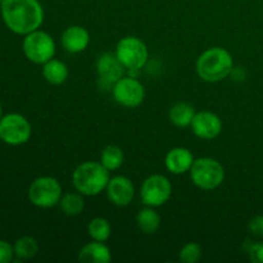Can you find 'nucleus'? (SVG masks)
Here are the masks:
<instances>
[{
	"mask_svg": "<svg viewBox=\"0 0 263 263\" xmlns=\"http://www.w3.org/2000/svg\"><path fill=\"white\" fill-rule=\"evenodd\" d=\"M0 10L5 26L17 35L39 30L44 22V9L39 0H3Z\"/></svg>",
	"mask_w": 263,
	"mask_h": 263,
	"instance_id": "1",
	"label": "nucleus"
},
{
	"mask_svg": "<svg viewBox=\"0 0 263 263\" xmlns=\"http://www.w3.org/2000/svg\"><path fill=\"white\" fill-rule=\"evenodd\" d=\"M197 73L203 81L218 82L231 74L234 69L233 55L226 49L215 46L203 51L197 59Z\"/></svg>",
	"mask_w": 263,
	"mask_h": 263,
	"instance_id": "2",
	"label": "nucleus"
},
{
	"mask_svg": "<svg viewBox=\"0 0 263 263\" xmlns=\"http://www.w3.org/2000/svg\"><path fill=\"white\" fill-rule=\"evenodd\" d=\"M109 179V171L100 162H84L72 174L74 189L86 197H95L107 189Z\"/></svg>",
	"mask_w": 263,
	"mask_h": 263,
	"instance_id": "3",
	"label": "nucleus"
},
{
	"mask_svg": "<svg viewBox=\"0 0 263 263\" xmlns=\"http://www.w3.org/2000/svg\"><path fill=\"white\" fill-rule=\"evenodd\" d=\"M189 172L193 184L202 190L217 189L225 180L223 166L210 157L195 159Z\"/></svg>",
	"mask_w": 263,
	"mask_h": 263,
	"instance_id": "4",
	"label": "nucleus"
},
{
	"mask_svg": "<svg viewBox=\"0 0 263 263\" xmlns=\"http://www.w3.org/2000/svg\"><path fill=\"white\" fill-rule=\"evenodd\" d=\"M22 49L28 61L36 64H44L54 58L55 41L45 31L35 30L25 35Z\"/></svg>",
	"mask_w": 263,
	"mask_h": 263,
	"instance_id": "5",
	"label": "nucleus"
},
{
	"mask_svg": "<svg viewBox=\"0 0 263 263\" xmlns=\"http://www.w3.org/2000/svg\"><path fill=\"white\" fill-rule=\"evenodd\" d=\"M116 55L128 71H139L148 62L146 44L136 36L122 37L116 45Z\"/></svg>",
	"mask_w": 263,
	"mask_h": 263,
	"instance_id": "6",
	"label": "nucleus"
},
{
	"mask_svg": "<svg viewBox=\"0 0 263 263\" xmlns=\"http://www.w3.org/2000/svg\"><path fill=\"white\" fill-rule=\"evenodd\" d=\"M62 195V185L51 176L37 177L28 187V199L39 208L55 207L61 202Z\"/></svg>",
	"mask_w": 263,
	"mask_h": 263,
	"instance_id": "7",
	"label": "nucleus"
},
{
	"mask_svg": "<svg viewBox=\"0 0 263 263\" xmlns=\"http://www.w3.org/2000/svg\"><path fill=\"white\" fill-rule=\"evenodd\" d=\"M31 125L18 113H9L0 118V139L9 145H22L31 138Z\"/></svg>",
	"mask_w": 263,
	"mask_h": 263,
	"instance_id": "8",
	"label": "nucleus"
},
{
	"mask_svg": "<svg viewBox=\"0 0 263 263\" xmlns=\"http://www.w3.org/2000/svg\"><path fill=\"white\" fill-rule=\"evenodd\" d=\"M172 195L171 181L163 175H152L144 180L140 189L141 200L148 207H161Z\"/></svg>",
	"mask_w": 263,
	"mask_h": 263,
	"instance_id": "9",
	"label": "nucleus"
},
{
	"mask_svg": "<svg viewBox=\"0 0 263 263\" xmlns=\"http://www.w3.org/2000/svg\"><path fill=\"white\" fill-rule=\"evenodd\" d=\"M112 94L118 104L126 108H136L145 99V87L133 76H123L112 87Z\"/></svg>",
	"mask_w": 263,
	"mask_h": 263,
	"instance_id": "10",
	"label": "nucleus"
},
{
	"mask_svg": "<svg viewBox=\"0 0 263 263\" xmlns=\"http://www.w3.org/2000/svg\"><path fill=\"white\" fill-rule=\"evenodd\" d=\"M97 73L100 87L112 89L113 85L123 77L125 67L116 53H104L97 61Z\"/></svg>",
	"mask_w": 263,
	"mask_h": 263,
	"instance_id": "11",
	"label": "nucleus"
},
{
	"mask_svg": "<svg viewBox=\"0 0 263 263\" xmlns=\"http://www.w3.org/2000/svg\"><path fill=\"white\" fill-rule=\"evenodd\" d=\"M190 127L197 138L203 140H212L217 138L222 131V121L213 112L203 110L195 113Z\"/></svg>",
	"mask_w": 263,
	"mask_h": 263,
	"instance_id": "12",
	"label": "nucleus"
},
{
	"mask_svg": "<svg viewBox=\"0 0 263 263\" xmlns=\"http://www.w3.org/2000/svg\"><path fill=\"white\" fill-rule=\"evenodd\" d=\"M105 192L110 203L117 207H127L135 197L133 181L126 176L110 177Z\"/></svg>",
	"mask_w": 263,
	"mask_h": 263,
	"instance_id": "13",
	"label": "nucleus"
},
{
	"mask_svg": "<svg viewBox=\"0 0 263 263\" xmlns=\"http://www.w3.org/2000/svg\"><path fill=\"white\" fill-rule=\"evenodd\" d=\"M61 41L63 49L68 51V53H81V51H84L89 46L90 33L82 26H69L62 33Z\"/></svg>",
	"mask_w": 263,
	"mask_h": 263,
	"instance_id": "14",
	"label": "nucleus"
},
{
	"mask_svg": "<svg viewBox=\"0 0 263 263\" xmlns=\"http://www.w3.org/2000/svg\"><path fill=\"white\" fill-rule=\"evenodd\" d=\"M194 156L192 152L182 146H176L172 148L168 153L166 154L164 164L166 168L174 175H182L185 172H189L194 163Z\"/></svg>",
	"mask_w": 263,
	"mask_h": 263,
	"instance_id": "15",
	"label": "nucleus"
},
{
	"mask_svg": "<svg viewBox=\"0 0 263 263\" xmlns=\"http://www.w3.org/2000/svg\"><path fill=\"white\" fill-rule=\"evenodd\" d=\"M77 258L82 263H108L112 261V253L103 241L92 240L82 247Z\"/></svg>",
	"mask_w": 263,
	"mask_h": 263,
	"instance_id": "16",
	"label": "nucleus"
},
{
	"mask_svg": "<svg viewBox=\"0 0 263 263\" xmlns=\"http://www.w3.org/2000/svg\"><path fill=\"white\" fill-rule=\"evenodd\" d=\"M195 109L192 104L189 103L180 102L176 104L172 105V108L170 109L168 118L171 121V123L176 127L184 128L189 127L193 122V118L195 116Z\"/></svg>",
	"mask_w": 263,
	"mask_h": 263,
	"instance_id": "17",
	"label": "nucleus"
},
{
	"mask_svg": "<svg viewBox=\"0 0 263 263\" xmlns=\"http://www.w3.org/2000/svg\"><path fill=\"white\" fill-rule=\"evenodd\" d=\"M136 223L141 233L152 235V234H156L161 228V216L153 207L146 205V208L139 211L136 216Z\"/></svg>",
	"mask_w": 263,
	"mask_h": 263,
	"instance_id": "18",
	"label": "nucleus"
},
{
	"mask_svg": "<svg viewBox=\"0 0 263 263\" xmlns=\"http://www.w3.org/2000/svg\"><path fill=\"white\" fill-rule=\"evenodd\" d=\"M68 67L58 59H50L43 64V76L49 84L61 85L68 79Z\"/></svg>",
	"mask_w": 263,
	"mask_h": 263,
	"instance_id": "19",
	"label": "nucleus"
},
{
	"mask_svg": "<svg viewBox=\"0 0 263 263\" xmlns=\"http://www.w3.org/2000/svg\"><path fill=\"white\" fill-rule=\"evenodd\" d=\"M59 205L64 215L73 217L84 212L85 200L80 193H68V194L62 195Z\"/></svg>",
	"mask_w": 263,
	"mask_h": 263,
	"instance_id": "20",
	"label": "nucleus"
},
{
	"mask_svg": "<svg viewBox=\"0 0 263 263\" xmlns=\"http://www.w3.org/2000/svg\"><path fill=\"white\" fill-rule=\"evenodd\" d=\"M125 161V156L120 146L108 145L105 146L100 154V163L108 170V171H116L120 168Z\"/></svg>",
	"mask_w": 263,
	"mask_h": 263,
	"instance_id": "21",
	"label": "nucleus"
},
{
	"mask_svg": "<svg viewBox=\"0 0 263 263\" xmlns=\"http://www.w3.org/2000/svg\"><path fill=\"white\" fill-rule=\"evenodd\" d=\"M87 233L92 240L107 241L112 235V226L109 221L103 217H95L87 225Z\"/></svg>",
	"mask_w": 263,
	"mask_h": 263,
	"instance_id": "22",
	"label": "nucleus"
},
{
	"mask_svg": "<svg viewBox=\"0 0 263 263\" xmlns=\"http://www.w3.org/2000/svg\"><path fill=\"white\" fill-rule=\"evenodd\" d=\"M14 256L18 259H30L39 252V243L32 236H22L14 243Z\"/></svg>",
	"mask_w": 263,
	"mask_h": 263,
	"instance_id": "23",
	"label": "nucleus"
},
{
	"mask_svg": "<svg viewBox=\"0 0 263 263\" xmlns=\"http://www.w3.org/2000/svg\"><path fill=\"white\" fill-rule=\"evenodd\" d=\"M202 247L198 243L190 241L181 248L179 253V259L184 263H197L202 259Z\"/></svg>",
	"mask_w": 263,
	"mask_h": 263,
	"instance_id": "24",
	"label": "nucleus"
},
{
	"mask_svg": "<svg viewBox=\"0 0 263 263\" xmlns=\"http://www.w3.org/2000/svg\"><path fill=\"white\" fill-rule=\"evenodd\" d=\"M14 257V248L8 241L0 239V263L12 262Z\"/></svg>",
	"mask_w": 263,
	"mask_h": 263,
	"instance_id": "25",
	"label": "nucleus"
},
{
	"mask_svg": "<svg viewBox=\"0 0 263 263\" xmlns=\"http://www.w3.org/2000/svg\"><path fill=\"white\" fill-rule=\"evenodd\" d=\"M249 258L253 263H263V243H253L248 248Z\"/></svg>",
	"mask_w": 263,
	"mask_h": 263,
	"instance_id": "26",
	"label": "nucleus"
},
{
	"mask_svg": "<svg viewBox=\"0 0 263 263\" xmlns=\"http://www.w3.org/2000/svg\"><path fill=\"white\" fill-rule=\"evenodd\" d=\"M249 230L254 234V235L263 236V215L257 216L253 220L249 222Z\"/></svg>",
	"mask_w": 263,
	"mask_h": 263,
	"instance_id": "27",
	"label": "nucleus"
},
{
	"mask_svg": "<svg viewBox=\"0 0 263 263\" xmlns=\"http://www.w3.org/2000/svg\"><path fill=\"white\" fill-rule=\"evenodd\" d=\"M3 117V107H2V103H0V118Z\"/></svg>",
	"mask_w": 263,
	"mask_h": 263,
	"instance_id": "28",
	"label": "nucleus"
},
{
	"mask_svg": "<svg viewBox=\"0 0 263 263\" xmlns=\"http://www.w3.org/2000/svg\"><path fill=\"white\" fill-rule=\"evenodd\" d=\"M2 2H3V0H0V4H2Z\"/></svg>",
	"mask_w": 263,
	"mask_h": 263,
	"instance_id": "29",
	"label": "nucleus"
},
{
	"mask_svg": "<svg viewBox=\"0 0 263 263\" xmlns=\"http://www.w3.org/2000/svg\"><path fill=\"white\" fill-rule=\"evenodd\" d=\"M0 140H2V139H0Z\"/></svg>",
	"mask_w": 263,
	"mask_h": 263,
	"instance_id": "30",
	"label": "nucleus"
}]
</instances>
